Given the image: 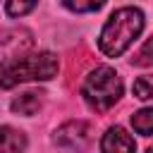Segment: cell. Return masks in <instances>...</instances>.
Returning a JSON list of instances; mask_svg holds the SVG:
<instances>
[{
  "label": "cell",
  "mask_w": 153,
  "mask_h": 153,
  "mask_svg": "<svg viewBox=\"0 0 153 153\" xmlns=\"http://www.w3.org/2000/svg\"><path fill=\"white\" fill-rule=\"evenodd\" d=\"M146 153H153V146H148V148H146Z\"/></svg>",
  "instance_id": "obj_13"
},
{
  "label": "cell",
  "mask_w": 153,
  "mask_h": 153,
  "mask_svg": "<svg viewBox=\"0 0 153 153\" xmlns=\"http://www.w3.org/2000/svg\"><path fill=\"white\" fill-rule=\"evenodd\" d=\"M60 60L55 53H36V55H22L12 57L0 67V88H12L24 81H48L57 76Z\"/></svg>",
  "instance_id": "obj_2"
},
{
  "label": "cell",
  "mask_w": 153,
  "mask_h": 153,
  "mask_svg": "<svg viewBox=\"0 0 153 153\" xmlns=\"http://www.w3.org/2000/svg\"><path fill=\"white\" fill-rule=\"evenodd\" d=\"M122 79L112 67H96L88 72V76L81 84V96L86 105L96 112L110 110L120 98H122Z\"/></svg>",
  "instance_id": "obj_3"
},
{
  "label": "cell",
  "mask_w": 153,
  "mask_h": 153,
  "mask_svg": "<svg viewBox=\"0 0 153 153\" xmlns=\"http://www.w3.org/2000/svg\"><path fill=\"white\" fill-rule=\"evenodd\" d=\"M36 2H38V0H7L5 12H7L10 17H24V14H29V12L36 7Z\"/></svg>",
  "instance_id": "obj_10"
},
{
  "label": "cell",
  "mask_w": 153,
  "mask_h": 153,
  "mask_svg": "<svg viewBox=\"0 0 153 153\" xmlns=\"http://www.w3.org/2000/svg\"><path fill=\"white\" fill-rule=\"evenodd\" d=\"M139 67H148V65H153V36L141 45V50L136 53V60H134Z\"/></svg>",
  "instance_id": "obj_12"
},
{
  "label": "cell",
  "mask_w": 153,
  "mask_h": 153,
  "mask_svg": "<svg viewBox=\"0 0 153 153\" xmlns=\"http://www.w3.org/2000/svg\"><path fill=\"white\" fill-rule=\"evenodd\" d=\"M141 31H143V12L139 7L115 10L98 36V48L108 57H120L139 38Z\"/></svg>",
  "instance_id": "obj_1"
},
{
  "label": "cell",
  "mask_w": 153,
  "mask_h": 153,
  "mask_svg": "<svg viewBox=\"0 0 153 153\" xmlns=\"http://www.w3.org/2000/svg\"><path fill=\"white\" fill-rule=\"evenodd\" d=\"M53 141L62 148H69V151H81L88 146L91 141V124L84 122V120H72V122H65L62 127H57Z\"/></svg>",
  "instance_id": "obj_4"
},
{
  "label": "cell",
  "mask_w": 153,
  "mask_h": 153,
  "mask_svg": "<svg viewBox=\"0 0 153 153\" xmlns=\"http://www.w3.org/2000/svg\"><path fill=\"white\" fill-rule=\"evenodd\" d=\"M12 112H17V115H24V117H31V115H36L41 108H43V93L38 91H26V93H22L19 98H14L12 100Z\"/></svg>",
  "instance_id": "obj_7"
},
{
  "label": "cell",
  "mask_w": 153,
  "mask_h": 153,
  "mask_svg": "<svg viewBox=\"0 0 153 153\" xmlns=\"http://www.w3.org/2000/svg\"><path fill=\"white\" fill-rule=\"evenodd\" d=\"M26 151V134L2 124L0 127V153H24Z\"/></svg>",
  "instance_id": "obj_6"
},
{
  "label": "cell",
  "mask_w": 153,
  "mask_h": 153,
  "mask_svg": "<svg viewBox=\"0 0 153 153\" xmlns=\"http://www.w3.org/2000/svg\"><path fill=\"white\" fill-rule=\"evenodd\" d=\"M134 96L139 100H148L153 98V74H146V76H139L134 81Z\"/></svg>",
  "instance_id": "obj_11"
},
{
  "label": "cell",
  "mask_w": 153,
  "mask_h": 153,
  "mask_svg": "<svg viewBox=\"0 0 153 153\" xmlns=\"http://www.w3.org/2000/svg\"><path fill=\"white\" fill-rule=\"evenodd\" d=\"M100 153H136V141L124 127L115 124L103 134Z\"/></svg>",
  "instance_id": "obj_5"
},
{
  "label": "cell",
  "mask_w": 153,
  "mask_h": 153,
  "mask_svg": "<svg viewBox=\"0 0 153 153\" xmlns=\"http://www.w3.org/2000/svg\"><path fill=\"white\" fill-rule=\"evenodd\" d=\"M72 12H96L105 5V0H60Z\"/></svg>",
  "instance_id": "obj_9"
},
{
  "label": "cell",
  "mask_w": 153,
  "mask_h": 153,
  "mask_svg": "<svg viewBox=\"0 0 153 153\" xmlns=\"http://www.w3.org/2000/svg\"><path fill=\"white\" fill-rule=\"evenodd\" d=\"M131 127L136 134L141 136H151L153 134V108H143L139 112L131 115Z\"/></svg>",
  "instance_id": "obj_8"
}]
</instances>
